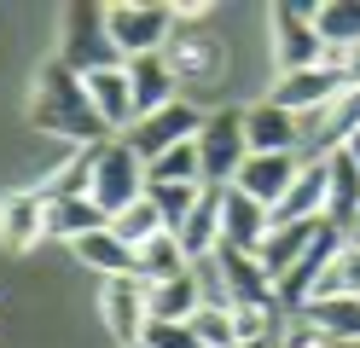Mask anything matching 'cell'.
<instances>
[{
	"label": "cell",
	"instance_id": "obj_1",
	"mask_svg": "<svg viewBox=\"0 0 360 348\" xmlns=\"http://www.w3.org/2000/svg\"><path fill=\"white\" fill-rule=\"evenodd\" d=\"M30 122H35L41 134H53V139H70L76 151H94V146L110 139V128L99 122V110H94V99H87L82 76H76V70H64L58 58L41 64V76H35Z\"/></svg>",
	"mask_w": 360,
	"mask_h": 348
},
{
	"label": "cell",
	"instance_id": "obj_2",
	"mask_svg": "<svg viewBox=\"0 0 360 348\" xmlns=\"http://www.w3.org/2000/svg\"><path fill=\"white\" fill-rule=\"evenodd\" d=\"M58 64L76 70V76L122 64L117 41H110V23H105V6H64L58 12Z\"/></svg>",
	"mask_w": 360,
	"mask_h": 348
},
{
	"label": "cell",
	"instance_id": "obj_3",
	"mask_svg": "<svg viewBox=\"0 0 360 348\" xmlns=\"http://www.w3.org/2000/svg\"><path fill=\"white\" fill-rule=\"evenodd\" d=\"M146 198V162L134 157L128 139H105L94 146V203L105 209V221L117 215V209L140 203Z\"/></svg>",
	"mask_w": 360,
	"mask_h": 348
},
{
	"label": "cell",
	"instance_id": "obj_4",
	"mask_svg": "<svg viewBox=\"0 0 360 348\" xmlns=\"http://www.w3.org/2000/svg\"><path fill=\"white\" fill-rule=\"evenodd\" d=\"M250 139H244V110H210L198 128V162H204V186H233Z\"/></svg>",
	"mask_w": 360,
	"mask_h": 348
},
{
	"label": "cell",
	"instance_id": "obj_5",
	"mask_svg": "<svg viewBox=\"0 0 360 348\" xmlns=\"http://www.w3.org/2000/svg\"><path fill=\"white\" fill-rule=\"evenodd\" d=\"M105 23H110V41H117L122 64L128 58H146V53H163L169 35H174V12L169 6H140V0L105 6Z\"/></svg>",
	"mask_w": 360,
	"mask_h": 348
},
{
	"label": "cell",
	"instance_id": "obj_6",
	"mask_svg": "<svg viewBox=\"0 0 360 348\" xmlns=\"http://www.w3.org/2000/svg\"><path fill=\"white\" fill-rule=\"evenodd\" d=\"M198 128H204V110H198L192 99H174V105H163V110L140 116V122H134L122 139L134 146V157H140V162H157L163 151L186 146V139H198Z\"/></svg>",
	"mask_w": 360,
	"mask_h": 348
},
{
	"label": "cell",
	"instance_id": "obj_7",
	"mask_svg": "<svg viewBox=\"0 0 360 348\" xmlns=\"http://www.w3.org/2000/svg\"><path fill=\"white\" fill-rule=\"evenodd\" d=\"M267 23H274L279 76H290V70H314L326 58V41H320V30H314V6H274Z\"/></svg>",
	"mask_w": 360,
	"mask_h": 348
},
{
	"label": "cell",
	"instance_id": "obj_8",
	"mask_svg": "<svg viewBox=\"0 0 360 348\" xmlns=\"http://www.w3.org/2000/svg\"><path fill=\"white\" fill-rule=\"evenodd\" d=\"M99 314L105 325L122 337V348H134L151 325V285L140 273H122V278H105V296H99Z\"/></svg>",
	"mask_w": 360,
	"mask_h": 348
},
{
	"label": "cell",
	"instance_id": "obj_9",
	"mask_svg": "<svg viewBox=\"0 0 360 348\" xmlns=\"http://www.w3.org/2000/svg\"><path fill=\"white\" fill-rule=\"evenodd\" d=\"M337 93H343V76L326 70V64H314V70H290V76H279L267 99H274L279 110H290V116H320Z\"/></svg>",
	"mask_w": 360,
	"mask_h": 348
},
{
	"label": "cell",
	"instance_id": "obj_10",
	"mask_svg": "<svg viewBox=\"0 0 360 348\" xmlns=\"http://www.w3.org/2000/svg\"><path fill=\"white\" fill-rule=\"evenodd\" d=\"M163 58H169L180 87H210L221 76V41L204 35V30H174L169 46H163Z\"/></svg>",
	"mask_w": 360,
	"mask_h": 348
},
{
	"label": "cell",
	"instance_id": "obj_11",
	"mask_svg": "<svg viewBox=\"0 0 360 348\" xmlns=\"http://www.w3.org/2000/svg\"><path fill=\"white\" fill-rule=\"evenodd\" d=\"M267 232H274V209H262L256 198H244L238 186H227V198H221V244L244 250V255H262Z\"/></svg>",
	"mask_w": 360,
	"mask_h": 348
},
{
	"label": "cell",
	"instance_id": "obj_12",
	"mask_svg": "<svg viewBox=\"0 0 360 348\" xmlns=\"http://www.w3.org/2000/svg\"><path fill=\"white\" fill-rule=\"evenodd\" d=\"M244 139H250V157H285L302 146V116L279 110L274 99H262L244 110Z\"/></svg>",
	"mask_w": 360,
	"mask_h": 348
},
{
	"label": "cell",
	"instance_id": "obj_13",
	"mask_svg": "<svg viewBox=\"0 0 360 348\" xmlns=\"http://www.w3.org/2000/svg\"><path fill=\"white\" fill-rule=\"evenodd\" d=\"M35 238H47V198H41V186H30V192H6V198H0V250L24 255Z\"/></svg>",
	"mask_w": 360,
	"mask_h": 348
},
{
	"label": "cell",
	"instance_id": "obj_14",
	"mask_svg": "<svg viewBox=\"0 0 360 348\" xmlns=\"http://www.w3.org/2000/svg\"><path fill=\"white\" fill-rule=\"evenodd\" d=\"M302 174V157L297 151H285V157H244V169H238V192L244 198H256L262 209H279V198L290 192V180Z\"/></svg>",
	"mask_w": 360,
	"mask_h": 348
},
{
	"label": "cell",
	"instance_id": "obj_15",
	"mask_svg": "<svg viewBox=\"0 0 360 348\" xmlns=\"http://www.w3.org/2000/svg\"><path fill=\"white\" fill-rule=\"evenodd\" d=\"M82 87H87V99H94L99 122H105L110 134H128L134 122H140V110H134V87H128V70H122V64L82 76Z\"/></svg>",
	"mask_w": 360,
	"mask_h": 348
},
{
	"label": "cell",
	"instance_id": "obj_16",
	"mask_svg": "<svg viewBox=\"0 0 360 348\" xmlns=\"http://www.w3.org/2000/svg\"><path fill=\"white\" fill-rule=\"evenodd\" d=\"M326 198H331V169H326V162H302V174L290 180V192H285L279 209H274V226L326 221Z\"/></svg>",
	"mask_w": 360,
	"mask_h": 348
},
{
	"label": "cell",
	"instance_id": "obj_17",
	"mask_svg": "<svg viewBox=\"0 0 360 348\" xmlns=\"http://www.w3.org/2000/svg\"><path fill=\"white\" fill-rule=\"evenodd\" d=\"M221 198H227V186H204L198 209L174 226V238H180V250H186V262H210V255L221 250Z\"/></svg>",
	"mask_w": 360,
	"mask_h": 348
},
{
	"label": "cell",
	"instance_id": "obj_18",
	"mask_svg": "<svg viewBox=\"0 0 360 348\" xmlns=\"http://www.w3.org/2000/svg\"><path fill=\"white\" fill-rule=\"evenodd\" d=\"M122 70H128L134 110H140V116H151V110H163V105H174V99H180V82H174V70H169V58H163V53L128 58Z\"/></svg>",
	"mask_w": 360,
	"mask_h": 348
},
{
	"label": "cell",
	"instance_id": "obj_19",
	"mask_svg": "<svg viewBox=\"0 0 360 348\" xmlns=\"http://www.w3.org/2000/svg\"><path fill=\"white\" fill-rule=\"evenodd\" d=\"M215 267H221V285H227L233 302H279L274 278H267V267H262V255H244V250L221 244L215 250Z\"/></svg>",
	"mask_w": 360,
	"mask_h": 348
},
{
	"label": "cell",
	"instance_id": "obj_20",
	"mask_svg": "<svg viewBox=\"0 0 360 348\" xmlns=\"http://www.w3.org/2000/svg\"><path fill=\"white\" fill-rule=\"evenodd\" d=\"M302 319L320 337H331L337 348H360V296H314Z\"/></svg>",
	"mask_w": 360,
	"mask_h": 348
},
{
	"label": "cell",
	"instance_id": "obj_21",
	"mask_svg": "<svg viewBox=\"0 0 360 348\" xmlns=\"http://www.w3.org/2000/svg\"><path fill=\"white\" fill-rule=\"evenodd\" d=\"M320 226L326 221H290V226H274L267 232V244H262V267H267V278H285L290 267L308 255V244L320 238Z\"/></svg>",
	"mask_w": 360,
	"mask_h": 348
},
{
	"label": "cell",
	"instance_id": "obj_22",
	"mask_svg": "<svg viewBox=\"0 0 360 348\" xmlns=\"http://www.w3.org/2000/svg\"><path fill=\"white\" fill-rule=\"evenodd\" d=\"M99 226H105V209L94 198H47V238L76 244V238H87Z\"/></svg>",
	"mask_w": 360,
	"mask_h": 348
},
{
	"label": "cell",
	"instance_id": "obj_23",
	"mask_svg": "<svg viewBox=\"0 0 360 348\" xmlns=\"http://www.w3.org/2000/svg\"><path fill=\"white\" fill-rule=\"evenodd\" d=\"M70 250H76V262H87V267H94V273H105V278L134 273V250H128L110 226H99V232H87V238H76Z\"/></svg>",
	"mask_w": 360,
	"mask_h": 348
},
{
	"label": "cell",
	"instance_id": "obj_24",
	"mask_svg": "<svg viewBox=\"0 0 360 348\" xmlns=\"http://www.w3.org/2000/svg\"><path fill=\"white\" fill-rule=\"evenodd\" d=\"M134 273H140L146 285H163V278L192 273V262H186V250H180V238H174V232H157L146 250H134Z\"/></svg>",
	"mask_w": 360,
	"mask_h": 348
},
{
	"label": "cell",
	"instance_id": "obj_25",
	"mask_svg": "<svg viewBox=\"0 0 360 348\" xmlns=\"http://www.w3.org/2000/svg\"><path fill=\"white\" fill-rule=\"evenodd\" d=\"M146 186H204V162H198V139L163 151L157 162H146Z\"/></svg>",
	"mask_w": 360,
	"mask_h": 348
},
{
	"label": "cell",
	"instance_id": "obj_26",
	"mask_svg": "<svg viewBox=\"0 0 360 348\" xmlns=\"http://www.w3.org/2000/svg\"><path fill=\"white\" fill-rule=\"evenodd\" d=\"M105 226L117 232V238H122L128 250H146V244L157 238V232H169V226H163V215H157V203H151V198H140V203L117 209V215H110Z\"/></svg>",
	"mask_w": 360,
	"mask_h": 348
},
{
	"label": "cell",
	"instance_id": "obj_27",
	"mask_svg": "<svg viewBox=\"0 0 360 348\" xmlns=\"http://www.w3.org/2000/svg\"><path fill=\"white\" fill-rule=\"evenodd\" d=\"M198 308H204V296H198V278L192 273L151 285V319H192Z\"/></svg>",
	"mask_w": 360,
	"mask_h": 348
},
{
	"label": "cell",
	"instance_id": "obj_28",
	"mask_svg": "<svg viewBox=\"0 0 360 348\" xmlns=\"http://www.w3.org/2000/svg\"><path fill=\"white\" fill-rule=\"evenodd\" d=\"M314 30H320L326 46H354V41H360V6H349V0L314 6Z\"/></svg>",
	"mask_w": 360,
	"mask_h": 348
},
{
	"label": "cell",
	"instance_id": "obj_29",
	"mask_svg": "<svg viewBox=\"0 0 360 348\" xmlns=\"http://www.w3.org/2000/svg\"><path fill=\"white\" fill-rule=\"evenodd\" d=\"M41 198H94V151H76V162H64L41 186Z\"/></svg>",
	"mask_w": 360,
	"mask_h": 348
},
{
	"label": "cell",
	"instance_id": "obj_30",
	"mask_svg": "<svg viewBox=\"0 0 360 348\" xmlns=\"http://www.w3.org/2000/svg\"><path fill=\"white\" fill-rule=\"evenodd\" d=\"M146 198L157 203V215H163V226L174 232L180 221L198 209V198H204V186H146Z\"/></svg>",
	"mask_w": 360,
	"mask_h": 348
},
{
	"label": "cell",
	"instance_id": "obj_31",
	"mask_svg": "<svg viewBox=\"0 0 360 348\" xmlns=\"http://www.w3.org/2000/svg\"><path fill=\"white\" fill-rule=\"evenodd\" d=\"M192 331L204 348H238V331H233V308H198L192 314Z\"/></svg>",
	"mask_w": 360,
	"mask_h": 348
},
{
	"label": "cell",
	"instance_id": "obj_32",
	"mask_svg": "<svg viewBox=\"0 0 360 348\" xmlns=\"http://www.w3.org/2000/svg\"><path fill=\"white\" fill-rule=\"evenodd\" d=\"M314 296H360V250L354 244H343V255L331 262V273L320 278Z\"/></svg>",
	"mask_w": 360,
	"mask_h": 348
},
{
	"label": "cell",
	"instance_id": "obj_33",
	"mask_svg": "<svg viewBox=\"0 0 360 348\" xmlns=\"http://www.w3.org/2000/svg\"><path fill=\"white\" fill-rule=\"evenodd\" d=\"M140 342H151V348H204L198 331H192V319H151Z\"/></svg>",
	"mask_w": 360,
	"mask_h": 348
},
{
	"label": "cell",
	"instance_id": "obj_34",
	"mask_svg": "<svg viewBox=\"0 0 360 348\" xmlns=\"http://www.w3.org/2000/svg\"><path fill=\"white\" fill-rule=\"evenodd\" d=\"M279 348H337V342H331V337H320L308 319H290V331L279 337Z\"/></svg>",
	"mask_w": 360,
	"mask_h": 348
},
{
	"label": "cell",
	"instance_id": "obj_35",
	"mask_svg": "<svg viewBox=\"0 0 360 348\" xmlns=\"http://www.w3.org/2000/svg\"><path fill=\"white\" fill-rule=\"evenodd\" d=\"M343 157H349V162H354V169H360V134H354V139H349V146H343Z\"/></svg>",
	"mask_w": 360,
	"mask_h": 348
},
{
	"label": "cell",
	"instance_id": "obj_36",
	"mask_svg": "<svg viewBox=\"0 0 360 348\" xmlns=\"http://www.w3.org/2000/svg\"><path fill=\"white\" fill-rule=\"evenodd\" d=\"M349 244H354V250H360V215H354V226H349Z\"/></svg>",
	"mask_w": 360,
	"mask_h": 348
},
{
	"label": "cell",
	"instance_id": "obj_37",
	"mask_svg": "<svg viewBox=\"0 0 360 348\" xmlns=\"http://www.w3.org/2000/svg\"><path fill=\"white\" fill-rule=\"evenodd\" d=\"M250 348H279V342H250Z\"/></svg>",
	"mask_w": 360,
	"mask_h": 348
},
{
	"label": "cell",
	"instance_id": "obj_38",
	"mask_svg": "<svg viewBox=\"0 0 360 348\" xmlns=\"http://www.w3.org/2000/svg\"><path fill=\"white\" fill-rule=\"evenodd\" d=\"M134 348H151V342H134Z\"/></svg>",
	"mask_w": 360,
	"mask_h": 348
}]
</instances>
